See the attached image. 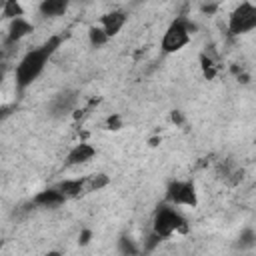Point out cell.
I'll use <instances>...</instances> for the list:
<instances>
[{"label":"cell","instance_id":"277c9868","mask_svg":"<svg viewBox=\"0 0 256 256\" xmlns=\"http://www.w3.org/2000/svg\"><path fill=\"white\" fill-rule=\"evenodd\" d=\"M256 30V4L244 0L228 16V32L232 36H242Z\"/></svg>","mask_w":256,"mask_h":256},{"label":"cell","instance_id":"52a82bcc","mask_svg":"<svg viewBox=\"0 0 256 256\" xmlns=\"http://www.w3.org/2000/svg\"><path fill=\"white\" fill-rule=\"evenodd\" d=\"M126 20H128V16H126L124 10H112V12H106V14L100 18V26H102L104 32L112 38V36H116V34L124 28Z\"/></svg>","mask_w":256,"mask_h":256},{"label":"cell","instance_id":"5b68a950","mask_svg":"<svg viewBox=\"0 0 256 256\" xmlns=\"http://www.w3.org/2000/svg\"><path fill=\"white\" fill-rule=\"evenodd\" d=\"M166 200L174 206H196L198 194L196 186L190 180H170L166 186Z\"/></svg>","mask_w":256,"mask_h":256},{"label":"cell","instance_id":"3957f363","mask_svg":"<svg viewBox=\"0 0 256 256\" xmlns=\"http://www.w3.org/2000/svg\"><path fill=\"white\" fill-rule=\"evenodd\" d=\"M190 34H192V26L186 18H176L170 22V26L166 28L162 40H160V48L164 54H174L178 50H182L188 42H190Z\"/></svg>","mask_w":256,"mask_h":256},{"label":"cell","instance_id":"9a60e30c","mask_svg":"<svg viewBox=\"0 0 256 256\" xmlns=\"http://www.w3.org/2000/svg\"><path fill=\"white\" fill-rule=\"evenodd\" d=\"M108 184V176L104 174H96V176H90L86 178V192H94V190H100L102 186Z\"/></svg>","mask_w":256,"mask_h":256},{"label":"cell","instance_id":"9c48e42d","mask_svg":"<svg viewBox=\"0 0 256 256\" xmlns=\"http://www.w3.org/2000/svg\"><path fill=\"white\" fill-rule=\"evenodd\" d=\"M68 198L54 186V188H46V190H42V192H38L36 196H34V204H38V206H42V208H58V206H62L64 202H66Z\"/></svg>","mask_w":256,"mask_h":256},{"label":"cell","instance_id":"30bf717a","mask_svg":"<svg viewBox=\"0 0 256 256\" xmlns=\"http://www.w3.org/2000/svg\"><path fill=\"white\" fill-rule=\"evenodd\" d=\"M56 188L66 196V198H78L80 194L86 192V178H66L56 184Z\"/></svg>","mask_w":256,"mask_h":256},{"label":"cell","instance_id":"7a4b0ae2","mask_svg":"<svg viewBox=\"0 0 256 256\" xmlns=\"http://www.w3.org/2000/svg\"><path fill=\"white\" fill-rule=\"evenodd\" d=\"M152 230L154 234H158L160 238H168L176 232H186V218L172 206H158L154 212V220H152Z\"/></svg>","mask_w":256,"mask_h":256},{"label":"cell","instance_id":"5bb4252c","mask_svg":"<svg viewBox=\"0 0 256 256\" xmlns=\"http://www.w3.org/2000/svg\"><path fill=\"white\" fill-rule=\"evenodd\" d=\"M2 16L8 18V20H14V18L24 16V10H22L18 0H6L4 6H2Z\"/></svg>","mask_w":256,"mask_h":256},{"label":"cell","instance_id":"ba28073f","mask_svg":"<svg viewBox=\"0 0 256 256\" xmlns=\"http://www.w3.org/2000/svg\"><path fill=\"white\" fill-rule=\"evenodd\" d=\"M94 156H96V148L90 146V144H86V142H80V144H76V146L68 152V156H66V166L86 164V162L92 160Z\"/></svg>","mask_w":256,"mask_h":256},{"label":"cell","instance_id":"8992f818","mask_svg":"<svg viewBox=\"0 0 256 256\" xmlns=\"http://www.w3.org/2000/svg\"><path fill=\"white\" fill-rule=\"evenodd\" d=\"M78 98H80V96H78L76 90H62V92H58V94L50 100V104H48L50 116H54V118H64V116H68V114L76 108Z\"/></svg>","mask_w":256,"mask_h":256},{"label":"cell","instance_id":"8fae6325","mask_svg":"<svg viewBox=\"0 0 256 256\" xmlns=\"http://www.w3.org/2000/svg\"><path fill=\"white\" fill-rule=\"evenodd\" d=\"M32 32V24L28 20H24V16L10 20V28H8V40L10 42H18L24 36H28Z\"/></svg>","mask_w":256,"mask_h":256},{"label":"cell","instance_id":"7c38bea8","mask_svg":"<svg viewBox=\"0 0 256 256\" xmlns=\"http://www.w3.org/2000/svg\"><path fill=\"white\" fill-rule=\"evenodd\" d=\"M68 4H70V0H42L40 6H38V10H40L42 16L54 18V16L64 14L68 10Z\"/></svg>","mask_w":256,"mask_h":256},{"label":"cell","instance_id":"6da1fadb","mask_svg":"<svg viewBox=\"0 0 256 256\" xmlns=\"http://www.w3.org/2000/svg\"><path fill=\"white\" fill-rule=\"evenodd\" d=\"M58 46H60V36H52L42 46L26 52L22 56V60L18 62V66L14 70V80H16V90L18 92H24L42 74L46 62L50 60V56L56 52Z\"/></svg>","mask_w":256,"mask_h":256},{"label":"cell","instance_id":"4fadbf2b","mask_svg":"<svg viewBox=\"0 0 256 256\" xmlns=\"http://www.w3.org/2000/svg\"><path fill=\"white\" fill-rule=\"evenodd\" d=\"M88 40H90V44L92 46H104L108 40H110V36L104 32V28L102 26H90V30H88Z\"/></svg>","mask_w":256,"mask_h":256}]
</instances>
